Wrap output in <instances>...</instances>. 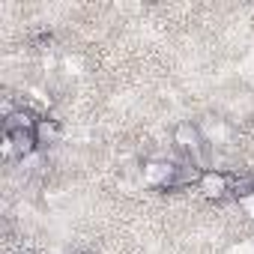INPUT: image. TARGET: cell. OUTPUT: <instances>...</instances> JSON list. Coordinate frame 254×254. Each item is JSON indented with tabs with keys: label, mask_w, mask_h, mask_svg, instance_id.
Wrapping results in <instances>:
<instances>
[{
	"label": "cell",
	"mask_w": 254,
	"mask_h": 254,
	"mask_svg": "<svg viewBox=\"0 0 254 254\" xmlns=\"http://www.w3.org/2000/svg\"><path fill=\"white\" fill-rule=\"evenodd\" d=\"M177 168H180V162H171V159H150V162H144V168H141V180H144L147 189L174 191Z\"/></svg>",
	"instance_id": "6da1fadb"
},
{
	"label": "cell",
	"mask_w": 254,
	"mask_h": 254,
	"mask_svg": "<svg viewBox=\"0 0 254 254\" xmlns=\"http://www.w3.org/2000/svg\"><path fill=\"white\" fill-rule=\"evenodd\" d=\"M197 194L203 197V200H212V203H218V200H224V197H230L233 194V177L230 174H224V171H215V168H209V171H203L200 174V180H197Z\"/></svg>",
	"instance_id": "7a4b0ae2"
},
{
	"label": "cell",
	"mask_w": 254,
	"mask_h": 254,
	"mask_svg": "<svg viewBox=\"0 0 254 254\" xmlns=\"http://www.w3.org/2000/svg\"><path fill=\"white\" fill-rule=\"evenodd\" d=\"M0 150H3L6 159H30L33 153H39L33 132H3V141H0Z\"/></svg>",
	"instance_id": "3957f363"
},
{
	"label": "cell",
	"mask_w": 254,
	"mask_h": 254,
	"mask_svg": "<svg viewBox=\"0 0 254 254\" xmlns=\"http://www.w3.org/2000/svg\"><path fill=\"white\" fill-rule=\"evenodd\" d=\"M42 114H36L30 105H15L9 114H3V132H33Z\"/></svg>",
	"instance_id": "277c9868"
},
{
	"label": "cell",
	"mask_w": 254,
	"mask_h": 254,
	"mask_svg": "<svg viewBox=\"0 0 254 254\" xmlns=\"http://www.w3.org/2000/svg\"><path fill=\"white\" fill-rule=\"evenodd\" d=\"M33 138H36V147H39V150H48V147L60 144V138H63V126H60V120L42 114L39 123H36V129H33Z\"/></svg>",
	"instance_id": "5b68a950"
},
{
	"label": "cell",
	"mask_w": 254,
	"mask_h": 254,
	"mask_svg": "<svg viewBox=\"0 0 254 254\" xmlns=\"http://www.w3.org/2000/svg\"><path fill=\"white\" fill-rule=\"evenodd\" d=\"M33 48L36 51H54V36L51 33H39V36H33Z\"/></svg>",
	"instance_id": "8992f818"
},
{
	"label": "cell",
	"mask_w": 254,
	"mask_h": 254,
	"mask_svg": "<svg viewBox=\"0 0 254 254\" xmlns=\"http://www.w3.org/2000/svg\"><path fill=\"white\" fill-rule=\"evenodd\" d=\"M78 254H93V251H78Z\"/></svg>",
	"instance_id": "52a82bcc"
}]
</instances>
